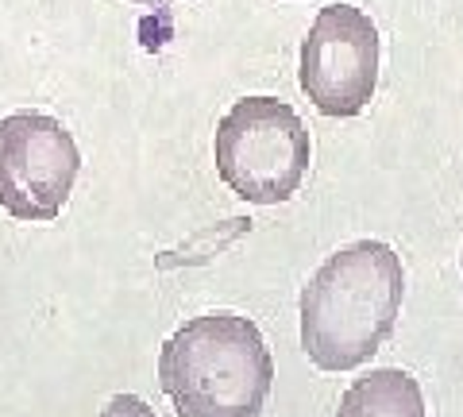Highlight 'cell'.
<instances>
[{"label":"cell","instance_id":"6da1fadb","mask_svg":"<svg viewBox=\"0 0 463 417\" xmlns=\"http://www.w3.org/2000/svg\"><path fill=\"white\" fill-rule=\"evenodd\" d=\"M402 255L383 240L332 251L301 290V348L321 371H352L390 340L402 313Z\"/></svg>","mask_w":463,"mask_h":417},{"label":"cell","instance_id":"7a4b0ae2","mask_svg":"<svg viewBox=\"0 0 463 417\" xmlns=\"http://www.w3.org/2000/svg\"><path fill=\"white\" fill-rule=\"evenodd\" d=\"M158 383L178 417H259L274 386V359L251 317L216 309L163 344Z\"/></svg>","mask_w":463,"mask_h":417},{"label":"cell","instance_id":"3957f363","mask_svg":"<svg viewBox=\"0 0 463 417\" xmlns=\"http://www.w3.org/2000/svg\"><path fill=\"white\" fill-rule=\"evenodd\" d=\"M309 128L279 97H243L216 124V175L251 205H282L309 170Z\"/></svg>","mask_w":463,"mask_h":417},{"label":"cell","instance_id":"277c9868","mask_svg":"<svg viewBox=\"0 0 463 417\" xmlns=\"http://www.w3.org/2000/svg\"><path fill=\"white\" fill-rule=\"evenodd\" d=\"M81 151L62 120L12 112L0 120V209L27 224H47L66 209Z\"/></svg>","mask_w":463,"mask_h":417},{"label":"cell","instance_id":"5b68a950","mask_svg":"<svg viewBox=\"0 0 463 417\" xmlns=\"http://www.w3.org/2000/svg\"><path fill=\"white\" fill-rule=\"evenodd\" d=\"M379 85V27L355 5H328L301 43V90L325 117L364 112Z\"/></svg>","mask_w":463,"mask_h":417},{"label":"cell","instance_id":"8992f818","mask_svg":"<svg viewBox=\"0 0 463 417\" xmlns=\"http://www.w3.org/2000/svg\"><path fill=\"white\" fill-rule=\"evenodd\" d=\"M336 417H425L421 383L402 367H374L344 391Z\"/></svg>","mask_w":463,"mask_h":417},{"label":"cell","instance_id":"52a82bcc","mask_svg":"<svg viewBox=\"0 0 463 417\" xmlns=\"http://www.w3.org/2000/svg\"><path fill=\"white\" fill-rule=\"evenodd\" d=\"M100 417H158V413L136 394H116V398H109V406L100 410Z\"/></svg>","mask_w":463,"mask_h":417},{"label":"cell","instance_id":"ba28073f","mask_svg":"<svg viewBox=\"0 0 463 417\" xmlns=\"http://www.w3.org/2000/svg\"><path fill=\"white\" fill-rule=\"evenodd\" d=\"M139 5H151V8H163V5H170V0H139Z\"/></svg>","mask_w":463,"mask_h":417},{"label":"cell","instance_id":"9c48e42d","mask_svg":"<svg viewBox=\"0 0 463 417\" xmlns=\"http://www.w3.org/2000/svg\"><path fill=\"white\" fill-rule=\"evenodd\" d=\"M459 267H463V251H459Z\"/></svg>","mask_w":463,"mask_h":417}]
</instances>
